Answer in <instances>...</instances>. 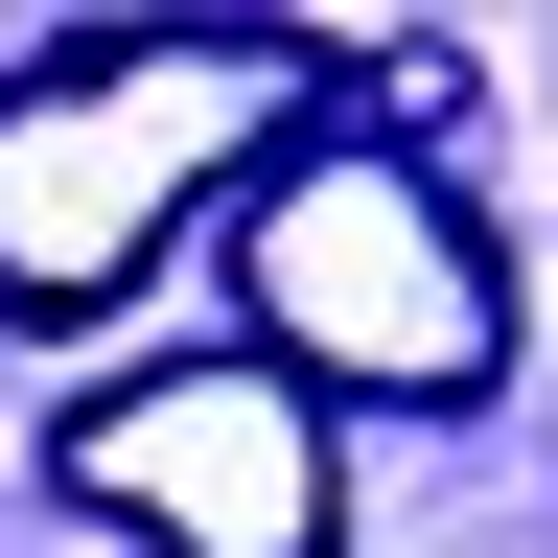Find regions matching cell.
<instances>
[{
  "instance_id": "cell-2",
  "label": "cell",
  "mask_w": 558,
  "mask_h": 558,
  "mask_svg": "<svg viewBox=\"0 0 558 558\" xmlns=\"http://www.w3.org/2000/svg\"><path fill=\"white\" fill-rule=\"evenodd\" d=\"M233 349L279 396H373V418H465L488 373H512V233L418 163V140L373 117H326V140H279V163L233 186Z\"/></svg>"
},
{
  "instance_id": "cell-3",
  "label": "cell",
  "mask_w": 558,
  "mask_h": 558,
  "mask_svg": "<svg viewBox=\"0 0 558 558\" xmlns=\"http://www.w3.org/2000/svg\"><path fill=\"white\" fill-rule=\"evenodd\" d=\"M47 488L140 558H326L349 535V442L326 396H279L256 349H140L47 418Z\"/></svg>"
},
{
  "instance_id": "cell-1",
  "label": "cell",
  "mask_w": 558,
  "mask_h": 558,
  "mask_svg": "<svg viewBox=\"0 0 558 558\" xmlns=\"http://www.w3.org/2000/svg\"><path fill=\"white\" fill-rule=\"evenodd\" d=\"M326 24H70L0 70V326H117L140 256L279 140H326Z\"/></svg>"
}]
</instances>
